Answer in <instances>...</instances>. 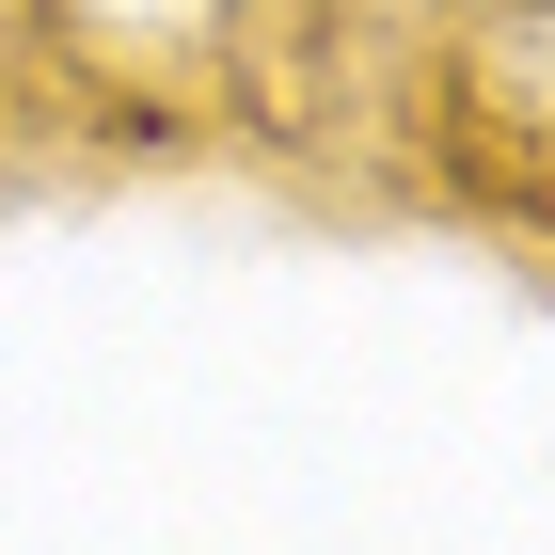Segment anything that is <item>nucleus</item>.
Returning <instances> with one entry per match:
<instances>
[{
  "label": "nucleus",
  "mask_w": 555,
  "mask_h": 555,
  "mask_svg": "<svg viewBox=\"0 0 555 555\" xmlns=\"http://www.w3.org/2000/svg\"><path fill=\"white\" fill-rule=\"evenodd\" d=\"M143 16H159V0H143Z\"/></svg>",
  "instance_id": "1"
}]
</instances>
